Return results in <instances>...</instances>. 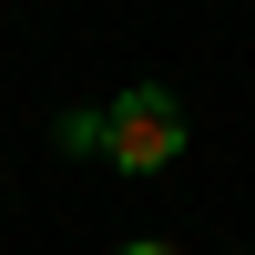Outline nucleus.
<instances>
[{"label": "nucleus", "instance_id": "7ed1b4c3", "mask_svg": "<svg viewBox=\"0 0 255 255\" xmlns=\"http://www.w3.org/2000/svg\"><path fill=\"white\" fill-rule=\"evenodd\" d=\"M113 255H184V245H163V235H133V245H113Z\"/></svg>", "mask_w": 255, "mask_h": 255}, {"label": "nucleus", "instance_id": "f03ea898", "mask_svg": "<svg viewBox=\"0 0 255 255\" xmlns=\"http://www.w3.org/2000/svg\"><path fill=\"white\" fill-rule=\"evenodd\" d=\"M61 153H102V102H72L61 113Z\"/></svg>", "mask_w": 255, "mask_h": 255}, {"label": "nucleus", "instance_id": "f257e3e1", "mask_svg": "<svg viewBox=\"0 0 255 255\" xmlns=\"http://www.w3.org/2000/svg\"><path fill=\"white\" fill-rule=\"evenodd\" d=\"M174 153H184V102L163 82H133V92L102 102V163L113 174H163Z\"/></svg>", "mask_w": 255, "mask_h": 255}]
</instances>
